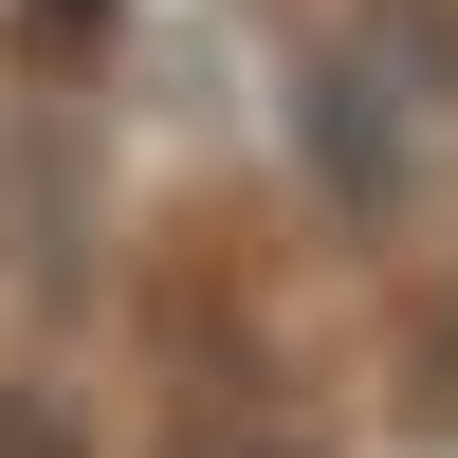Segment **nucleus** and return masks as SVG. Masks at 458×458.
Masks as SVG:
<instances>
[{
    "label": "nucleus",
    "mask_w": 458,
    "mask_h": 458,
    "mask_svg": "<svg viewBox=\"0 0 458 458\" xmlns=\"http://www.w3.org/2000/svg\"><path fill=\"white\" fill-rule=\"evenodd\" d=\"M276 129H293V165H312V202H330V220H367V239L422 202V92H403L367 37H312V55H293Z\"/></svg>",
    "instance_id": "obj_1"
},
{
    "label": "nucleus",
    "mask_w": 458,
    "mask_h": 458,
    "mask_svg": "<svg viewBox=\"0 0 458 458\" xmlns=\"http://www.w3.org/2000/svg\"><path fill=\"white\" fill-rule=\"evenodd\" d=\"M165 458H330V440L293 422V403H202V422H183Z\"/></svg>",
    "instance_id": "obj_2"
},
{
    "label": "nucleus",
    "mask_w": 458,
    "mask_h": 458,
    "mask_svg": "<svg viewBox=\"0 0 458 458\" xmlns=\"http://www.w3.org/2000/svg\"><path fill=\"white\" fill-rule=\"evenodd\" d=\"M422 403L458 422V293H440V330H422Z\"/></svg>",
    "instance_id": "obj_4"
},
{
    "label": "nucleus",
    "mask_w": 458,
    "mask_h": 458,
    "mask_svg": "<svg viewBox=\"0 0 458 458\" xmlns=\"http://www.w3.org/2000/svg\"><path fill=\"white\" fill-rule=\"evenodd\" d=\"M0 458H92V422H55V403H19V386H0Z\"/></svg>",
    "instance_id": "obj_3"
}]
</instances>
